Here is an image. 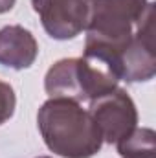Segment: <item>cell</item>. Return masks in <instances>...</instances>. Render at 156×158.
Masks as SVG:
<instances>
[{"mask_svg": "<svg viewBox=\"0 0 156 158\" xmlns=\"http://www.w3.org/2000/svg\"><path fill=\"white\" fill-rule=\"evenodd\" d=\"M88 103L86 110L96 121L103 143H117L138 127V109L125 88L116 86Z\"/></svg>", "mask_w": 156, "mask_h": 158, "instance_id": "cell-4", "label": "cell"}, {"mask_svg": "<svg viewBox=\"0 0 156 158\" xmlns=\"http://www.w3.org/2000/svg\"><path fill=\"white\" fill-rule=\"evenodd\" d=\"M121 158H156V134L149 127H136L116 143Z\"/></svg>", "mask_w": 156, "mask_h": 158, "instance_id": "cell-8", "label": "cell"}, {"mask_svg": "<svg viewBox=\"0 0 156 158\" xmlns=\"http://www.w3.org/2000/svg\"><path fill=\"white\" fill-rule=\"evenodd\" d=\"M15 2H17V0H0V15L11 11L13 6H15Z\"/></svg>", "mask_w": 156, "mask_h": 158, "instance_id": "cell-10", "label": "cell"}, {"mask_svg": "<svg viewBox=\"0 0 156 158\" xmlns=\"http://www.w3.org/2000/svg\"><path fill=\"white\" fill-rule=\"evenodd\" d=\"M39 55V44L33 33L18 24L0 28V64L11 70L30 68Z\"/></svg>", "mask_w": 156, "mask_h": 158, "instance_id": "cell-7", "label": "cell"}, {"mask_svg": "<svg viewBox=\"0 0 156 158\" xmlns=\"http://www.w3.org/2000/svg\"><path fill=\"white\" fill-rule=\"evenodd\" d=\"M154 15H151L136 31L119 57V76L127 83H145L156 74Z\"/></svg>", "mask_w": 156, "mask_h": 158, "instance_id": "cell-6", "label": "cell"}, {"mask_svg": "<svg viewBox=\"0 0 156 158\" xmlns=\"http://www.w3.org/2000/svg\"><path fill=\"white\" fill-rule=\"evenodd\" d=\"M37 127L46 147L63 158H92L103 147L101 132L81 103L50 98L37 112Z\"/></svg>", "mask_w": 156, "mask_h": 158, "instance_id": "cell-2", "label": "cell"}, {"mask_svg": "<svg viewBox=\"0 0 156 158\" xmlns=\"http://www.w3.org/2000/svg\"><path fill=\"white\" fill-rule=\"evenodd\" d=\"M117 83L119 77L109 64L83 55L53 63L44 76V90L50 98L84 103L114 90Z\"/></svg>", "mask_w": 156, "mask_h": 158, "instance_id": "cell-3", "label": "cell"}, {"mask_svg": "<svg viewBox=\"0 0 156 158\" xmlns=\"http://www.w3.org/2000/svg\"><path fill=\"white\" fill-rule=\"evenodd\" d=\"M15 107H17V96L13 86L0 79V125L11 119V116L15 114Z\"/></svg>", "mask_w": 156, "mask_h": 158, "instance_id": "cell-9", "label": "cell"}, {"mask_svg": "<svg viewBox=\"0 0 156 158\" xmlns=\"http://www.w3.org/2000/svg\"><path fill=\"white\" fill-rule=\"evenodd\" d=\"M96 0H31L44 31L55 40L76 39L86 31Z\"/></svg>", "mask_w": 156, "mask_h": 158, "instance_id": "cell-5", "label": "cell"}, {"mask_svg": "<svg viewBox=\"0 0 156 158\" xmlns=\"http://www.w3.org/2000/svg\"><path fill=\"white\" fill-rule=\"evenodd\" d=\"M151 15L154 4L149 0H96L83 55L103 61L121 81L119 57Z\"/></svg>", "mask_w": 156, "mask_h": 158, "instance_id": "cell-1", "label": "cell"}, {"mask_svg": "<svg viewBox=\"0 0 156 158\" xmlns=\"http://www.w3.org/2000/svg\"><path fill=\"white\" fill-rule=\"evenodd\" d=\"M37 158H51V156H37Z\"/></svg>", "mask_w": 156, "mask_h": 158, "instance_id": "cell-11", "label": "cell"}]
</instances>
